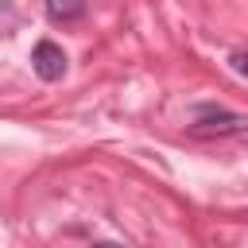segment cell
Wrapping results in <instances>:
<instances>
[{
    "label": "cell",
    "instance_id": "cell-3",
    "mask_svg": "<svg viewBox=\"0 0 248 248\" xmlns=\"http://www.w3.org/2000/svg\"><path fill=\"white\" fill-rule=\"evenodd\" d=\"M43 8H46V19L50 23L70 27V23H78L89 12V0H43Z\"/></svg>",
    "mask_w": 248,
    "mask_h": 248
},
{
    "label": "cell",
    "instance_id": "cell-2",
    "mask_svg": "<svg viewBox=\"0 0 248 248\" xmlns=\"http://www.w3.org/2000/svg\"><path fill=\"white\" fill-rule=\"evenodd\" d=\"M31 70H35L39 81H62L66 70H70V58L54 39H39L31 46Z\"/></svg>",
    "mask_w": 248,
    "mask_h": 248
},
{
    "label": "cell",
    "instance_id": "cell-1",
    "mask_svg": "<svg viewBox=\"0 0 248 248\" xmlns=\"http://www.w3.org/2000/svg\"><path fill=\"white\" fill-rule=\"evenodd\" d=\"M190 136L198 140H225V136H244L248 132V116L244 112H232L225 105H194L190 108V124H186Z\"/></svg>",
    "mask_w": 248,
    "mask_h": 248
},
{
    "label": "cell",
    "instance_id": "cell-5",
    "mask_svg": "<svg viewBox=\"0 0 248 248\" xmlns=\"http://www.w3.org/2000/svg\"><path fill=\"white\" fill-rule=\"evenodd\" d=\"M93 248H128V244H120V240H97Z\"/></svg>",
    "mask_w": 248,
    "mask_h": 248
},
{
    "label": "cell",
    "instance_id": "cell-4",
    "mask_svg": "<svg viewBox=\"0 0 248 248\" xmlns=\"http://www.w3.org/2000/svg\"><path fill=\"white\" fill-rule=\"evenodd\" d=\"M229 66H232V70L248 81V54H244V50H232V54H229Z\"/></svg>",
    "mask_w": 248,
    "mask_h": 248
}]
</instances>
